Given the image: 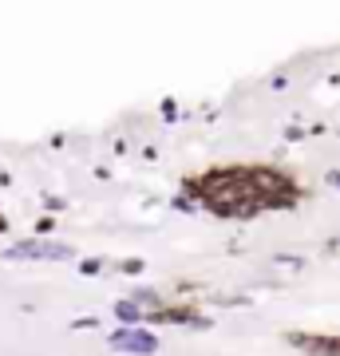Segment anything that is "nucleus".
<instances>
[{"label": "nucleus", "mask_w": 340, "mask_h": 356, "mask_svg": "<svg viewBox=\"0 0 340 356\" xmlns=\"http://www.w3.org/2000/svg\"><path fill=\"white\" fill-rule=\"evenodd\" d=\"M111 348H119V353H154L159 348V341H154L151 332H139V329H127V332H115L111 337Z\"/></svg>", "instance_id": "obj_1"}, {"label": "nucleus", "mask_w": 340, "mask_h": 356, "mask_svg": "<svg viewBox=\"0 0 340 356\" xmlns=\"http://www.w3.org/2000/svg\"><path fill=\"white\" fill-rule=\"evenodd\" d=\"M13 257H72V245H40V242H28V245H16Z\"/></svg>", "instance_id": "obj_2"}, {"label": "nucleus", "mask_w": 340, "mask_h": 356, "mask_svg": "<svg viewBox=\"0 0 340 356\" xmlns=\"http://www.w3.org/2000/svg\"><path fill=\"white\" fill-rule=\"evenodd\" d=\"M328 182H332V186H340V170H337V175H328Z\"/></svg>", "instance_id": "obj_3"}]
</instances>
